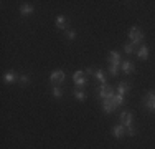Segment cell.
Instances as JSON below:
<instances>
[{
  "label": "cell",
  "instance_id": "1",
  "mask_svg": "<svg viewBox=\"0 0 155 149\" xmlns=\"http://www.w3.org/2000/svg\"><path fill=\"white\" fill-rule=\"evenodd\" d=\"M129 40H130V43H134L135 47H137V45H142V42H143V32L139 27H132L130 30H129Z\"/></svg>",
  "mask_w": 155,
  "mask_h": 149
},
{
  "label": "cell",
  "instance_id": "2",
  "mask_svg": "<svg viewBox=\"0 0 155 149\" xmlns=\"http://www.w3.org/2000/svg\"><path fill=\"white\" fill-rule=\"evenodd\" d=\"M97 96L101 99H114V96H116V93H114V89L109 86L107 83L106 85H101L97 89Z\"/></svg>",
  "mask_w": 155,
  "mask_h": 149
},
{
  "label": "cell",
  "instance_id": "3",
  "mask_svg": "<svg viewBox=\"0 0 155 149\" xmlns=\"http://www.w3.org/2000/svg\"><path fill=\"white\" fill-rule=\"evenodd\" d=\"M64 78H66V74H64L63 70H54V71L50 74V81L54 85V86H58L60 83H63V81H64Z\"/></svg>",
  "mask_w": 155,
  "mask_h": 149
},
{
  "label": "cell",
  "instance_id": "4",
  "mask_svg": "<svg viewBox=\"0 0 155 149\" xmlns=\"http://www.w3.org/2000/svg\"><path fill=\"white\" fill-rule=\"evenodd\" d=\"M143 106H145L149 111H152V113H153V109H155V91H149V93H147L145 99H143Z\"/></svg>",
  "mask_w": 155,
  "mask_h": 149
},
{
  "label": "cell",
  "instance_id": "5",
  "mask_svg": "<svg viewBox=\"0 0 155 149\" xmlns=\"http://www.w3.org/2000/svg\"><path fill=\"white\" fill-rule=\"evenodd\" d=\"M73 80H74V85H76V88H84L87 85V80L84 78V74L81 70H78V71L73 74Z\"/></svg>",
  "mask_w": 155,
  "mask_h": 149
},
{
  "label": "cell",
  "instance_id": "6",
  "mask_svg": "<svg viewBox=\"0 0 155 149\" xmlns=\"http://www.w3.org/2000/svg\"><path fill=\"white\" fill-rule=\"evenodd\" d=\"M107 61H109V65H116V66H120V63H122V60H120V55H119V51H116V50L109 51Z\"/></svg>",
  "mask_w": 155,
  "mask_h": 149
},
{
  "label": "cell",
  "instance_id": "7",
  "mask_svg": "<svg viewBox=\"0 0 155 149\" xmlns=\"http://www.w3.org/2000/svg\"><path fill=\"white\" fill-rule=\"evenodd\" d=\"M132 121H134V116H132L130 111H122L120 113V123H122V126L129 128V126H132Z\"/></svg>",
  "mask_w": 155,
  "mask_h": 149
},
{
  "label": "cell",
  "instance_id": "8",
  "mask_svg": "<svg viewBox=\"0 0 155 149\" xmlns=\"http://www.w3.org/2000/svg\"><path fill=\"white\" fill-rule=\"evenodd\" d=\"M114 109H116V106H114V99H102V111H104L106 114H110Z\"/></svg>",
  "mask_w": 155,
  "mask_h": 149
},
{
  "label": "cell",
  "instance_id": "9",
  "mask_svg": "<svg viewBox=\"0 0 155 149\" xmlns=\"http://www.w3.org/2000/svg\"><path fill=\"white\" fill-rule=\"evenodd\" d=\"M112 134H114V137H116V139L124 137V136H125V126H122V124L114 126V128H112Z\"/></svg>",
  "mask_w": 155,
  "mask_h": 149
},
{
  "label": "cell",
  "instance_id": "10",
  "mask_svg": "<svg viewBox=\"0 0 155 149\" xmlns=\"http://www.w3.org/2000/svg\"><path fill=\"white\" fill-rule=\"evenodd\" d=\"M120 70L124 74H132L134 73V63L132 61H122L120 63Z\"/></svg>",
  "mask_w": 155,
  "mask_h": 149
},
{
  "label": "cell",
  "instance_id": "11",
  "mask_svg": "<svg viewBox=\"0 0 155 149\" xmlns=\"http://www.w3.org/2000/svg\"><path fill=\"white\" fill-rule=\"evenodd\" d=\"M35 12V7L30 5V3H23V5H20V13L23 15V17H28V15H31Z\"/></svg>",
  "mask_w": 155,
  "mask_h": 149
},
{
  "label": "cell",
  "instance_id": "12",
  "mask_svg": "<svg viewBox=\"0 0 155 149\" xmlns=\"http://www.w3.org/2000/svg\"><path fill=\"white\" fill-rule=\"evenodd\" d=\"M129 91H130V86H129V83H125V81H120V83L117 85V95L125 96Z\"/></svg>",
  "mask_w": 155,
  "mask_h": 149
},
{
  "label": "cell",
  "instance_id": "13",
  "mask_svg": "<svg viewBox=\"0 0 155 149\" xmlns=\"http://www.w3.org/2000/svg\"><path fill=\"white\" fill-rule=\"evenodd\" d=\"M137 57L140 60H147V58H149V48H147L145 45H140V48L137 50Z\"/></svg>",
  "mask_w": 155,
  "mask_h": 149
},
{
  "label": "cell",
  "instance_id": "14",
  "mask_svg": "<svg viewBox=\"0 0 155 149\" xmlns=\"http://www.w3.org/2000/svg\"><path fill=\"white\" fill-rule=\"evenodd\" d=\"M3 81H5L7 85H12V83H15V81H17V74L13 73V71H8V73H5V74H3Z\"/></svg>",
  "mask_w": 155,
  "mask_h": 149
},
{
  "label": "cell",
  "instance_id": "15",
  "mask_svg": "<svg viewBox=\"0 0 155 149\" xmlns=\"http://www.w3.org/2000/svg\"><path fill=\"white\" fill-rule=\"evenodd\" d=\"M56 27L60 30H64L66 32V17L64 15H58L56 17Z\"/></svg>",
  "mask_w": 155,
  "mask_h": 149
},
{
  "label": "cell",
  "instance_id": "16",
  "mask_svg": "<svg viewBox=\"0 0 155 149\" xmlns=\"http://www.w3.org/2000/svg\"><path fill=\"white\" fill-rule=\"evenodd\" d=\"M94 76H96V80H97L101 85H106V73L102 71V70H96Z\"/></svg>",
  "mask_w": 155,
  "mask_h": 149
},
{
  "label": "cell",
  "instance_id": "17",
  "mask_svg": "<svg viewBox=\"0 0 155 149\" xmlns=\"http://www.w3.org/2000/svg\"><path fill=\"white\" fill-rule=\"evenodd\" d=\"M73 95H74V98L78 99V101H84V99H86V93H84L83 89H79V88H76Z\"/></svg>",
  "mask_w": 155,
  "mask_h": 149
},
{
  "label": "cell",
  "instance_id": "18",
  "mask_svg": "<svg viewBox=\"0 0 155 149\" xmlns=\"http://www.w3.org/2000/svg\"><path fill=\"white\" fill-rule=\"evenodd\" d=\"M124 53H125V55L135 53V45H134V43H125V45H124Z\"/></svg>",
  "mask_w": 155,
  "mask_h": 149
},
{
  "label": "cell",
  "instance_id": "19",
  "mask_svg": "<svg viewBox=\"0 0 155 149\" xmlns=\"http://www.w3.org/2000/svg\"><path fill=\"white\" fill-rule=\"evenodd\" d=\"M119 70H120V66H116V65H109V68H107V71L110 76H114L116 78L117 74H119Z\"/></svg>",
  "mask_w": 155,
  "mask_h": 149
},
{
  "label": "cell",
  "instance_id": "20",
  "mask_svg": "<svg viewBox=\"0 0 155 149\" xmlns=\"http://www.w3.org/2000/svg\"><path fill=\"white\" fill-rule=\"evenodd\" d=\"M122 104H124V96H120L116 93V96H114V106L119 108V106H122Z\"/></svg>",
  "mask_w": 155,
  "mask_h": 149
},
{
  "label": "cell",
  "instance_id": "21",
  "mask_svg": "<svg viewBox=\"0 0 155 149\" xmlns=\"http://www.w3.org/2000/svg\"><path fill=\"white\" fill-rule=\"evenodd\" d=\"M51 95H53L56 99H60L61 96H63V89H61L60 86H53V91H51Z\"/></svg>",
  "mask_w": 155,
  "mask_h": 149
},
{
  "label": "cell",
  "instance_id": "22",
  "mask_svg": "<svg viewBox=\"0 0 155 149\" xmlns=\"http://www.w3.org/2000/svg\"><path fill=\"white\" fill-rule=\"evenodd\" d=\"M18 81H20V85H21V86H27V85L30 83V78H28L27 74H21V76L18 78Z\"/></svg>",
  "mask_w": 155,
  "mask_h": 149
},
{
  "label": "cell",
  "instance_id": "23",
  "mask_svg": "<svg viewBox=\"0 0 155 149\" xmlns=\"http://www.w3.org/2000/svg\"><path fill=\"white\" fill-rule=\"evenodd\" d=\"M125 134H127V136H135L134 126H129V128H125Z\"/></svg>",
  "mask_w": 155,
  "mask_h": 149
},
{
  "label": "cell",
  "instance_id": "24",
  "mask_svg": "<svg viewBox=\"0 0 155 149\" xmlns=\"http://www.w3.org/2000/svg\"><path fill=\"white\" fill-rule=\"evenodd\" d=\"M66 36H68L69 40H74L76 38V32H73V30H66Z\"/></svg>",
  "mask_w": 155,
  "mask_h": 149
},
{
  "label": "cell",
  "instance_id": "25",
  "mask_svg": "<svg viewBox=\"0 0 155 149\" xmlns=\"http://www.w3.org/2000/svg\"><path fill=\"white\" fill-rule=\"evenodd\" d=\"M94 71H96L94 68H87V70H86V73H87V74H94Z\"/></svg>",
  "mask_w": 155,
  "mask_h": 149
},
{
  "label": "cell",
  "instance_id": "26",
  "mask_svg": "<svg viewBox=\"0 0 155 149\" xmlns=\"http://www.w3.org/2000/svg\"><path fill=\"white\" fill-rule=\"evenodd\" d=\"M153 113H155V109H153Z\"/></svg>",
  "mask_w": 155,
  "mask_h": 149
}]
</instances>
